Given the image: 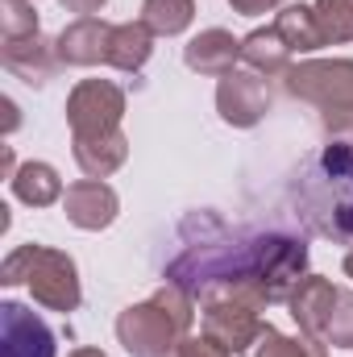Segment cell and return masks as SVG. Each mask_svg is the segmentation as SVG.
Masks as SVG:
<instances>
[{"mask_svg": "<svg viewBox=\"0 0 353 357\" xmlns=\"http://www.w3.org/2000/svg\"><path fill=\"white\" fill-rule=\"evenodd\" d=\"M241 17H262V13H270V8H278L283 0H229Z\"/></svg>", "mask_w": 353, "mask_h": 357, "instance_id": "obj_26", "label": "cell"}, {"mask_svg": "<svg viewBox=\"0 0 353 357\" xmlns=\"http://www.w3.org/2000/svg\"><path fill=\"white\" fill-rule=\"evenodd\" d=\"M0 108H4V133H13L17 121H21V116H17V104H13V100H0Z\"/></svg>", "mask_w": 353, "mask_h": 357, "instance_id": "obj_28", "label": "cell"}, {"mask_svg": "<svg viewBox=\"0 0 353 357\" xmlns=\"http://www.w3.org/2000/svg\"><path fill=\"white\" fill-rule=\"evenodd\" d=\"M258 303L241 299V295H204L200 299V316H204V337H212L220 349L229 354H246L258 333H262V320H258Z\"/></svg>", "mask_w": 353, "mask_h": 357, "instance_id": "obj_7", "label": "cell"}, {"mask_svg": "<svg viewBox=\"0 0 353 357\" xmlns=\"http://www.w3.org/2000/svg\"><path fill=\"white\" fill-rule=\"evenodd\" d=\"M108 38H112V25L100 21V17H80V21H71V25L54 38L59 63H67V67H96V63H108Z\"/></svg>", "mask_w": 353, "mask_h": 357, "instance_id": "obj_12", "label": "cell"}, {"mask_svg": "<svg viewBox=\"0 0 353 357\" xmlns=\"http://www.w3.org/2000/svg\"><path fill=\"white\" fill-rule=\"evenodd\" d=\"M337 291H341V287H333V282H329V278H320V274H308V278L291 291L287 307H291V320L299 324V333H308V337L324 341V328H329V316H333Z\"/></svg>", "mask_w": 353, "mask_h": 357, "instance_id": "obj_13", "label": "cell"}, {"mask_svg": "<svg viewBox=\"0 0 353 357\" xmlns=\"http://www.w3.org/2000/svg\"><path fill=\"white\" fill-rule=\"evenodd\" d=\"M0 167H4V178H13L17 171H21V167H17V158H13V146H4V150H0Z\"/></svg>", "mask_w": 353, "mask_h": 357, "instance_id": "obj_29", "label": "cell"}, {"mask_svg": "<svg viewBox=\"0 0 353 357\" xmlns=\"http://www.w3.org/2000/svg\"><path fill=\"white\" fill-rule=\"evenodd\" d=\"M241 357H329L324 354V341H316V337H283L278 328H270L262 324V333H258V341L246 349Z\"/></svg>", "mask_w": 353, "mask_h": 357, "instance_id": "obj_21", "label": "cell"}, {"mask_svg": "<svg viewBox=\"0 0 353 357\" xmlns=\"http://www.w3.org/2000/svg\"><path fill=\"white\" fill-rule=\"evenodd\" d=\"M163 274L191 299L241 295L266 307L287 303L308 278V245L278 229H229L212 212H195L179 225V250Z\"/></svg>", "mask_w": 353, "mask_h": 357, "instance_id": "obj_1", "label": "cell"}, {"mask_svg": "<svg viewBox=\"0 0 353 357\" xmlns=\"http://www.w3.org/2000/svg\"><path fill=\"white\" fill-rule=\"evenodd\" d=\"M125 116V91L108 79H84L67 96V125L71 137H104L117 133Z\"/></svg>", "mask_w": 353, "mask_h": 357, "instance_id": "obj_6", "label": "cell"}, {"mask_svg": "<svg viewBox=\"0 0 353 357\" xmlns=\"http://www.w3.org/2000/svg\"><path fill=\"white\" fill-rule=\"evenodd\" d=\"M0 282L17 287L25 282L33 303H42L46 312H75L84 291H80V270L71 262V254L50 250V245H17L4 262H0Z\"/></svg>", "mask_w": 353, "mask_h": 357, "instance_id": "obj_4", "label": "cell"}, {"mask_svg": "<svg viewBox=\"0 0 353 357\" xmlns=\"http://www.w3.org/2000/svg\"><path fill=\"white\" fill-rule=\"evenodd\" d=\"M216 112L233 129H254L270 112V91L258 79V71H229L216 88Z\"/></svg>", "mask_w": 353, "mask_h": 357, "instance_id": "obj_9", "label": "cell"}, {"mask_svg": "<svg viewBox=\"0 0 353 357\" xmlns=\"http://www.w3.org/2000/svg\"><path fill=\"white\" fill-rule=\"evenodd\" d=\"M104 4H108V0H63V8H67V13H80V17H96Z\"/></svg>", "mask_w": 353, "mask_h": 357, "instance_id": "obj_27", "label": "cell"}, {"mask_svg": "<svg viewBox=\"0 0 353 357\" xmlns=\"http://www.w3.org/2000/svg\"><path fill=\"white\" fill-rule=\"evenodd\" d=\"M67 357H108L104 349H91V345H84V349H75V354H67Z\"/></svg>", "mask_w": 353, "mask_h": 357, "instance_id": "obj_30", "label": "cell"}, {"mask_svg": "<svg viewBox=\"0 0 353 357\" xmlns=\"http://www.w3.org/2000/svg\"><path fill=\"white\" fill-rule=\"evenodd\" d=\"M241 59H246L250 71H258V75H287V67H291V46L278 38L274 25H266V29H254V33L241 42Z\"/></svg>", "mask_w": 353, "mask_h": 357, "instance_id": "obj_18", "label": "cell"}, {"mask_svg": "<svg viewBox=\"0 0 353 357\" xmlns=\"http://www.w3.org/2000/svg\"><path fill=\"white\" fill-rule=\"evenodd\" d=\"M237 59H241V42L229 29H204L183 50V63L195 75H212V79H225L229 71H237Z\"/></svg>", "mask_w": 353, "mask_h": 357, "instance_id": "obj_14", "label": "cell"}, {"mask_svg": "<svg viewBox=\"0 0 353 357\" xmlns=\"http://www.w3.org/2000/svg\"><path fill=\"white\" fill-rule=\"evenodd\" d=\"M291 204L312 237L353 245V137H333L299 167Z\"/></svg>", "mask_w": 353, "mask_h": 357, "instance_id": "obj_2", "label": "cell"}, {"mask_svg": "<svg viewBox=\"0 0 353 357\" xmlns=\"http://www.w3.org/2000/svg\"><path fill=\"white\" fill-rule=\"evenodd\" d=\"M283 88L320 108V125L333 137H353V59H308L287 67Z\"/></svg>", "mask_w": 353, "mask_h": 357, "instance_id": "obj_5", "label": "cell"}, {"mask_svg": "<svg viewBox=\"0 0 353 357\" xmlns=\"http://www.w3.org/2000/svg\"><path fill=\"white\" fill-rule=\"evenodd\" d=\"M195 0H142V25L154 38H175L191 25Z\"/></svg>", "mask_w": 353, "mask_h": 357, "instance_id": "obj_20", "label": "cell"}, {"mask_svg": "<svg viewBox=\"0 0 353 357\" xmlns=\"http://www.w3.org/2000/svg\"><path fill=\"white\" fill-rule=\"evenodd\" d=\"M191 324H195V299L183 287L167 282L146 303H133L117 316V341L133 357H171L175 345L191 333Z\"/></svg>", "mask_w": 353, "mask_h": 357, "instance_id": "obj_3", "label": "cell"}, {"mask_svg": "<svg viewBox=\"0 0 353 357\" xmlns=\"http://www.w3.org/2000/svg\"><path fill=\"white\" fill-rule=\"evenodd\" d=\"M324 345L353 349V291H337V303H333V316L324 328Z\"/></svg>", "mask_w": 353, "mask_h": 357, "instance_id": "obj_23", "label": "cell"}, {"mask_svg": "<svg viewBox=\"0 0 353 357\" xmlns=\"http://www.w3.org/2000/svg\"><path fill=\"white\" fill-rule=\"evenodd\" d=\"M75 146V162L88 178H108L112 171L125 167L129 158V137L117 129V133H104V137H71Z\"/></svg>", "mask_w": 353, "mask_h": 357, "instance_id": "obj_15", "label": "cell"}, {"mask_svg": "<svg viewBox=\"0 0 353 357\" xmlns=\"http://www.w3.org/2000/svg\"><path fill=\"white\" fill-rule=\"evenodd\" d=\"M8 187L29 208H50V204L63 199V178H59V171L50 162H25L17 175L8 178Z\"/></svg>", "mask_w": 353, "mask_h": 357, "instance_id": "obj_17", "label": "cell"}, {"mask_svg": "<svg viewBox=\"0 0 353 357\" xmlns=\"http://www.w3.org/2000/svg\"><path fill=\"white\" fill-rule=\"evenodd\" d=\"M154 54V33L142 25V21H125V25H112V38H108V67L117 71H142Z\"/></svg>", "mask_w": 353, "mask_h": 357, "instance_id": "obj_16", "label": "cell"}, {"mask_svg": "<svg viewBox=\"0 0 353 357\" xmlns=\"http://www.w3.org/2000/svg\"><path fill=\"white\" fill-rule=\"evenodd\" d=\"M274 29H278V38L291 46V54H312V50L324 46V33H320V25H316V13H312L308 4H287V8H278Z\"/></svg>", "mask_w": 353, "mask_h": 357, "instance_id": "obj_19", "label": "cell"}, {"mask_svg": "<svg viewBox=\"0 0 353 357\" xmlns=\"http://www.w3.org/2000/svg\"><path fill=\"white\" fill-rule=\"evenodd\" d=\"M312 13H316V25L324 33V46L353 42V0H316Z\"/></svg>", "mask_w": 353, "mask_h": 357, "instance_id": "obj_22", "label": "cell"}, {"mask_svg": "<svg viewBox=\"0 0 353 357\" xmlns=\"http://www.w3.org/2000/svg\"><path fill=\"white\" fill-rule=\"evenodd\" d=\"M63 212H67V220H71L75 229L100 233V229H108V225L117 220L121 199H117V191H112L104 178H80V183H71V187L63 191Z\"/></svg>", "mask_w": 353, "mask_h": 357, "instance_id": "obj_10", "label": "cell"}, {"mask_svg": "<svg viewBox=\"0 0 353 357\" xmlns=\"http://www.w3.org/2000/svg\"><path fill=\"white\" fill-rule=\"evenodd\" d=\"M0 63H4L21 84L46 88V84L54 79V71H59V50H54V42H46L42 29H38V33H25V38H4Z\"/></svg>", "mask_w": 353, "mask_h": 357, "instance_id": "obj_11", "label": "cell"}, {"mask_svg": "<svg viewBox=\"0 0 353 357\" xmlns=\"http://www.w3.org/2000/svg\"><path fill=\"white\" fill-rule=\"evenodd\" d=\"M59 341L50 324L17 299L0 303V357H54Z\"/></svg>", "mask_w": 353, "mask_h": 357, "instance_id": "obj_8", "label": "cell"}, {"mask_svg": "<svg viewBox=\"0 0 353 357\" xmlns=\"http://www.w3.org/2000/svg\"><path fill=\"white\" fill-rule=\"evenodd\" d=\"M0 33H4V38H25V33H38V13H33V0H0Z\"/></svg>", "mask_w": 353, "mask_h": 357, "instance_id": "obj_24", "label": "cell"}, {"mask_svg": "<svg viewBox=\"0 0 353 357\" xmlns=\"http://www.w3.org/2000/svg\"><path fill=\"white\" fill-rule=\"evenodd\" d=\"M171 357H233V354H229V349H220L212 337H183Z\"/></svg>", "mask_w": 353, "mask_h": 357, "instance_id": "obj_25", "label": "cell"}, {"mask_svg": "<svg viewBox=\"0 0 353 357\" xmlns=\"http://www.w3.org/2000/svg\"><path fill=\"white\" fill-rule=\"evenodd\" d=\"M345 274H350V278H353V254H350V258H345Z\"/></svg>", "mask_w": 353, "mask_h": 357, "instance_id": "obj_31", "label": "cell"}]
</instances>
